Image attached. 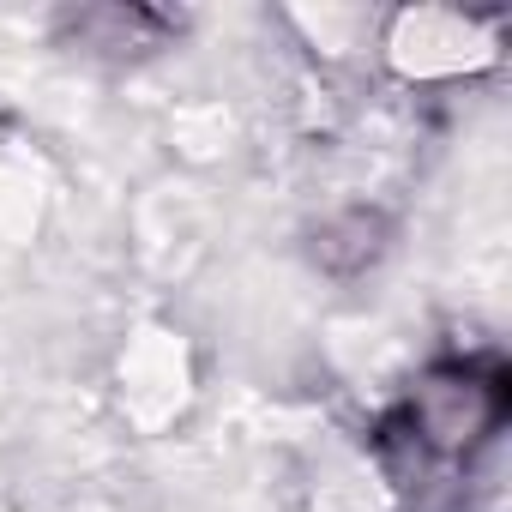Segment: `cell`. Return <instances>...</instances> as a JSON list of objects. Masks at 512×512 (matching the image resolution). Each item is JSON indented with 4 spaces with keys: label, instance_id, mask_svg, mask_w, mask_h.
<instances>
[{
    "label": "cell",
    "instance_id": "1",
    "mask_svg": "<svg viewBox=\"0 0 512 512\" xmlns=\"http://www.w3.org/2000/svg\"><path fill=\"white\" fill-rule=\"evenodd\" d=\"M410 422L422 452H464L500 422V374L452 368L446 380H428L410 404Z\"/></svg>",
    "mask_w": 512,
    "mask_h": 512
}]
</instances>
